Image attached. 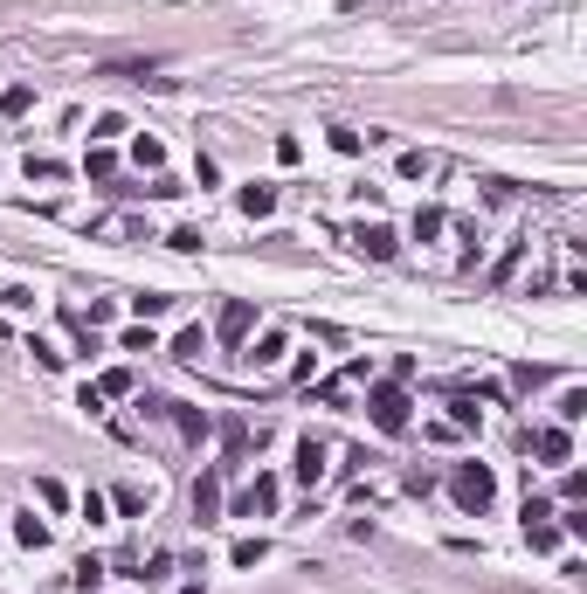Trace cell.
Listing matches in <instances>:
<instances>
[{
  "mask_svg": "<svg viewBox=\"0 0 587 594\" xmlns=\"http://www.w3.org/2000/svg\"><path fill=\"white\" fill-rule=\"evenodd\" d=\"M511 380H518V387H546V380H553V366H511Z\"/></svg>",
  "mask_w": 587,
  "mask_h": 594,
  "instance_id": "e575fe53",
  "label": "cell"
},
{
  "mask_svg": "<svg viewBox=\"0 0 587 594\" xmlns=\"http://www.w3.org/2000/svg\"><path fill=\"white\" fill-rule=\"evenodd\" d=\"M132 194H145V201H173V194H187L173 173H153V187H132Z\"/></svg>",
  "mask_w": 587,
  "mask_h": 594,
  "instance_id": "484cf974",
  "label": "cell"
},
{
  "mask_svg": "<svg viewBox=\"0 0 587 594\" xmlns=\"http://www.w3.org/2000/svg\"><path fill=\"white\" fill-rule=\"evenodd\" d=\"M97 580H104V560H97V553H83V560L69 567V588H77V594H91Z\"/></svg>",
  "mask_w": 587,
  "mask_h": 594,
  "instance_id": "d6986e66",
  "label": "cell"
},
{
  "mask_svg": "<svg viewBox=\"0 0 587 594\" xmlns=\"http://www.w3.org/2000/svg\"><path fill=\"white\" fill-rule=\"evenodd\" d=\"M35 498H42V504H48V512H62V504H69V491H62V484H56V477H42V484H35Z\"/></svg>",
  "mask_w": 587,
  "mask_h": 594,
  "instance_id": "d6a6232c",
  "label": "cell"
},
{
  "mask_svg": "<svg viewBox=\"0 0 587 594\" xmlns=\"http://www.w3.org/2000/svg\"><path fill=\"white\" fill-rule=\"evenodd\" d=\"M367 415L380 436H401L408 429V387L401 380H380V387H367Z\"/></svg>",
  "mask_w": 587,
  "mask_h": 594,
  "instance_id": "7a4b0ae2",
  "label": "cell"
},
{
  "mask_svg": "<svg viewBox=\"0 0 587 594\" xmlns=\"http://www.w3.org/2000/svg\"><path fill=\"white\" fill-rule=\"evenodd\" d=\"M166 249H180V256H194V249H201V228H173V235H166Z\"/></svg>",
  "mask_w": 587,
  "mask_h": 594,
  "instance_id": "836d02e7",
  "label": "cell"
},
{
  "mask_svg": "<svg viewBox=\"0 0 587 594\" xmlns=\"http://www.w3.org/2000/svg\"><path fill=\"white\" fill-rule=\"evenodd\" d=\"M283 353H291V332H283V325H270V332H263V339L249 345V366H277V360H283Z\"/></svg>",
  "mask_w": 587,
  "mask_h": 594,
  "instance_id": "8fae6325",
  "label": "cell"
},
{
  "mask_svg": "<svg viewBox=\"0 0 587 594\" xmlns=\"http://www.w3.org/2000/svg\"><path fill=\"white\" fill-rule=\"evenodd\" d=\"M0 111H7V118H28V111H35V90H28V83H7V90H0Z\"/></svg>",
  "mask_w": 587,
  "mask_h": 594,
  "instance_id": "44dd1931",
  "label": "cell"
},
{
  "mask_svg": "<svg viewBox=\"0 0 587 594\" xmlns=\"http://www.w3.org/2000/svg\"><path fill=\"white\" fill-rule=\"evenodd\" d=\"M518 263H526V242H511V249H505V263L491 270V283H497V291H505V283L518 277Z\"/></svg>",
  "mask_w": 587,
  "mask_h": 594,
  "instance_id": "d4e9b609",
  "label": "cell"
},
{
  "mask_svg": "<svg viewBox=\"0 0 587 594\" xmlns=\"http://www.w3.org/2000/svg\"><path fill=\"white\" fill-rule=\"evenodd\" d=\"M277 498H283V484H277V477L263 470V477H256V484H249L242 498L229 504V512H235V518H270V512H277Z\"/></svg>",
  "mask_w": 587,
  "mask_h": 594,
  "instance_id": "5b68a950",
  "label": "cell"
},
{
  "mask_svg": "<svg viewBox=\"0 0 587 594\" xmlns=\"http://www.w3.org/2000/svg\"><path fill=\"white\" fill-rule=\"evenodd\" d=\"M263 553H270L263 539H235V553H229V560H235V567H263Z\"/></svg>",
  "mask_w": 587,
  "mask_h": 594,
  "instance_id": "f1b7e54d",
  "label": "cell"
},
{
  "mask_svg": "<svg viewBox=\"0 0 587 594\" xmlns=\"http://www.w3.org/2000/svg\"><path fill=\"white\" fill-rule=\"evenodd\" d=\"M132 312H139V325H153V318L173 312V297L166 291H139V297H132Z\"/></svg>",
  "mask_w": 587,
  "mask_h": 594,
  "instance_id": "9a60e30c",
  "label": "cell"
},
{
  "mask_svg": "<svg viewBox=\"0 0 587 594\" xmlns=\"http://www.w3.org/2000/svg\"><path fill=\"white\" fill-rule=\"evenodd\" d=\"M443 228H449V215H443V207H415V242H435Z\"/></svg>",
  "mask_w": 587,
  "mask_h": 594,
  "instance_id": "7402d4cb",
  "label": "cell"
},
{
  "mask_svg": "<svg viewBox=\"0 0 587 594\" xmlns=\"http://www.w3.org/2000/svg\"><path fill=\"white\" fill-rule=\"evenodd\" d=\"M15 539H21V546H35V553H42V546H48V525H42L35 512H15Z\"/></svg>",
  "mask_w": 587,
  "mask_h": 594,
  "instance_id": "ac0fdd59",
  "label": "cell"
},
{
  "mask_svg": "<svg viewBox=\"0 0 587 594\" xmlns=\"http://www.w3.org/2000/svg\"><path fill=\"white\" fill-rule=\"evenodd\" d=\"M581 415H587V387H567L560 394V429H573Z\"/></svg>",
  "mask_w": 587,
  "mask_h": 594,
  "instance_id": "603a6c76",
  "label": "cell"
},
{
  "mask_svg": "<svg viewBox=\"0 0 587 594\" xmlns=\"http://www.w3.org/2000/svg\"><path fill=\"white\" fill-rule=\"evenodd\" d=\"M526 546H532V553H553V546H560V532L539 518V525H526Z\"/></svg>",
  "mask_w": 587,
  "mask_h": 594,
  "instance_id": "1f68e13d",
  "label": "cell"
},
{
  "mask_svg": "<svg viewBox=\"0 0 587 594\" xmlns=\"http://www.w3.org/2000/svg\"><path fill=\"white\" fill-rule=\"evenodd\" d=\"M353 249L367 256V263H394V256H401V235L387 228V221H367V228H353Z\"/></svg>",
  "mask_w": 587,
  "mask_h": 594,
  "instance_id": "277c9868",
  "label": "cell"
},
{
  "mask_svg": "<svg viewBox=\"0 0 587 594\" xmlns=\"http://www.w3.org/2000/svg\"><path fill=\"white\" fill-rule=\"evenodd\" d=\"M132 159H139V173H145V166L159 173V166H166V145H159V139H139V145H132Z\"/></svg>",
  "mask_w": 587,
  "mask_h": 594,
  "instance_id": "4316f807",
  "label": "cell"
},
{
  "mask_svg": "<svg viewBox=\"0 0 587 594\" xmlns=\"http://www.w3.org/2000/svg\"><path fill=\"white\" fill-rule=\"evenodd\" d=\"M235 201H242V215H256V221H263V215H277V187H263V180H249V187L235 194Z\"/></svg>",
  "mask_w": 587,
  "mask_h": 594,
  "instance_id": "4fadbf2b",
  "label": "cell"
},
{
  "mask_svg": "<svg viewBox=\"0 0 587 594\" xmlns=\"http://www.w3.org/2000/svg\"><path fill=\"white\" fill-rule=\"evenodd\" d=\"M124 353H159V339H153V325H132V332H124Z\"/></svg>",
  "mask_w": 587,
  "mask_h": 594,
  "instance_id": "f546056e",
  "label": "cell"
},
{
  "mask_svg": "<svg viewBox=\"0 0 587 594\" xmlns=\"http://www.w3.org/2000/svg\"><path fill=\"white\" fill-rule=\"evenodd\" d=\"M449 429H456V436H470V429H477V401H470V387L449 394Z\"/></svg>",
  "mask_w": 587,
  "mask_h": 594,
  "instance_id": "5bb4252c",
  "label": "cell"
},
{
  "mask_svg": "<svg viewBox=\"0 0 587 594\" xmlns=\"http://www.w3.org/2000/svg\"><path fill=\"white\" fill-rule=\"evenodd\" d=\"M83 173H91V180H118V153H111V145H91V153H83Z\"/></svg>",
  "mask_w": 587,
  "mask_h": 594,
  "instance_id": "2e32d148",
  "label": "cell"
},
{
  "mask_svg": "<svg viewBox=\"0 0 587 594\" xmlns=\"http://www.w3.org/2000/svg\"><path fill=\"white\" fill-rule=\"evenodd\" d=\"M118 132H124V118H118V111H104V118H97V125H91V139L104 145V139H118Z\"/></svg>",
  "mask_w": 587,
  "mask_h": 594,
  "instance_id": "d590c367",
  "label": "cell"
},
{
  "mask_svg": "<svg viewBox=\"0 0 587 594\" xmlns=\"http://www.w3.org/2000/svg\"><path fill=\"white\" fill-rule=\"evenodd\" d=\"M291 477H297V484H325V442L318 436H297V456H291Z\"/></svg>",
  "mask_w": 587,
  "mask_h": 594,
  "instance_id": "8992f818",
  "label": "cell"
},
{
  "mask_svg": "<svg viewBox=\"0 0 587 594\" xmlns=\"http://www.w3.org/2000/svg\"><path fill=\"white\" fill-rule=\"evenodd\" d=\"M332 153H346V159H353V153H367V139H359L353 125H332Z\"/></svg>",
  "mask_w": 587,
  "mask_h": 594,
  "instance_id": "4dcf8cb0",
  "label": "cell"
},
{
  "mask_svg": "<svg viewBox=\"0 0 587 594\" xmlns=\"http://www.w3.org/2000/svg\"><path fill=\"white\" fill-rule=\"evenodd\" d=\"M97 77H153V63H139V56H118V63H104V69H97Z\"/></svg>",
  "mask_w": 587,
  "mask_h": 594,
  "instance_id": "cb8c5ba5",
  "label": "cell"
},
{
  "mask_svg": "<svg viewBox=\"0 0 587 594\" xmlns=\"http://www.w3.org/2000/svg\"><path fill=\"white\" fill-rule=\"evenodd\" d=\"M249 442H263V429L249 436V422H242V415H229V422H221V456H229V463H221V470H235V463H242V456H249Z\"/></svg>",
  "mask_w": 587,
  "mask_h": 594,
  "instance_id": "ba28073f",
  "label": "cell"
},
{
  "mask_svg": "<svg viewBox=\"0 0 587 594\" xmlns=\"http://www.w3.org/2000/svg\"><path fill=\"white\" fill-rule=\"evenodd\" d=\"M353 387H367V360H353V366H346V374L318 380V401H325V408H339V401H346V394H353Z\"/></svg>",
  "mask_w": 587,
  "mask_h": 594,
  "instance_id": "9c48e42d",
  "label": "cell"
},
{
  "mask_svg": "<svg viewBox=\"0 0 587 594\" xmlns=\"http://www.w3.org/2000/svg\"><path fill=\"white\" fill-rule=\"evenodd\" d=\"M449 498H456V512H464V518H484V512H491V498H497L491 463H456V470H449Z\"/></svg>",
  "mask_w": 587,
  "mask_h": 594,
  "instance_id": "6da1fadb",
  "label": "cell"
},
{
  "mask_svg": "<svg viewBox=\"0 0 587 594\" xmlns=\"http://www.w3.org/2000/svg\"><path fill=\"white\" fill-rule=\"evenodd\" d=\"M166 415H173V429H180V442H208V436H215V415H208V408L166 401Z\"/></svg>",
  "mask_w": 587,
  "mask_h": 594,
  "instance_id": "52a82bcc",
  "label": "cell"
},
{
  "mask_svg": "<svg viewBox=\"0 0 587 594\" xmlns=\"http://www.w3.org/2000/svg\"><path fill=\"white\" fill-rule=\"evenodd\" d=\"M435 173V153H401V180H429Z\"/></svg>",
  "mask_w": 587,
  "mask_h": 594,
  "instance_id": "83f0119b",
  "label": "cell"
},
{
  "mask_svg": "<svg viewBox=\"0 0 587 594\" xmlns=\"http://www.w3.org/2000/svg\"><path fill=\"white\" fill-rule=\"evenodd\" d=\"M201 353H208V325H187L173 339V360H201Z\"/></svg>",
  "mask_w": 587,
  "mask_h": 594,
  "instance_id": "ffe728a7",
  "label": "cell"
},
{
  "mask_svg": "<svg viewBox=\"0 0 587 594\" xmlns=\"http://www.w3.org/2000/svg\"><path fill=\"white\" fill-rule=\"evenodd\" d=\"M194 518H201V525L221 518V470H201V484H194Z\"/></svg>",
  "mask_w": 587,
  "mask_h": 594,
  "instance_id": "30bf717a",
  "label": "cell"
},
{
  "mask_svg": "<svg viewBox=\"0 0 587 594\" xmlns=\"http://www.w3.org/2000/svg\"><path fill=\"white\" fill-rule=\"evenodd\" d=\"M28 180H42V187H56V180H69V166L48 153H28Z\"/></svg>",
  "mask_w": 587,
  "mask_h": 594,
  "instance_id": "e0dca14e",
  "label": "cell"
},
{
  "mask_svg": "<svg viewBox=\"0 0 587 594\" xmlns=\"http://www.w3.org/2000/svg\"><path fill=\"white\" fill-rule=\"evenodd\" d=\"M532 450H539V463H573V436H567V429H539Z\"/></svg>",
  "mask_w": 587,
  "mask_h": 594,
  "instance_id": "7c38bea8",
  "label": "cell"
},
{
  "mask_svg": "<svg viewBox=\"0 0 587 594\" xmlns=\"http://www.w3.org/2000/svg\"><path fill=\"white\" fill-rule=\"evenodd\" d=\"M249 332H256V304H249V297H229V304L215 312V339L221 345H242Z\"/></svg>",
  "mask_w": 587,
  "mask_h": 594,
  "instance_id": "3957f363",
  "label": "cell"
},
{
  "mask_svg": "<svg viewBox=\"0 0 587 594\" xmlns=\"http://www.w3.org/2000/svg\"><path fill=\"white\" fill-rule=\"evenodd\" d=\"M97 394H132V374H124V366H111V374L97 380Z\"/></svg>",
  "mask_w": 587,
  "mask_h": 594,
  "instance_id": "74e56055",
  "label": "cell"
},
{
  "mask_svg": "<svg viewBox=\"0 0 587 594\" xmlns=\"http://www.w3.org/2000/svg\"><path fill=\"white\" fill-rule=\"evenodd\" d=\"M180 594H201V580H194V588H180Z\"/></svg>",
  "mask_w": 587,
  "mask_h": 594,
  "instance_id": "f35d334b",
  "label": "cell"
},
{
  "mask_svg": "<svg viewBox=\"0 0 587 594\" xmlns=\"http://www.w3.org/2000/svg\"><path fill=\"white\" fill-rule=\"evenodd\" d=\"M560 498H567V504L587 498V477H581V470H567V477H560Z\"/></svg>",
  "mask_w": 587,
  "mask_h": 594,
  "instance_id": "8d00e7d4",
  "label": "cell"
}]
</instances>
